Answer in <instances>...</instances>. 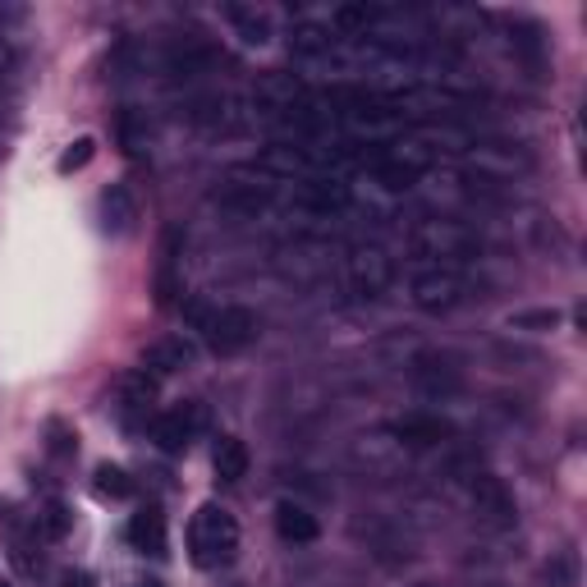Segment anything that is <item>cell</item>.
<instances>
[{
    "label": "cell",
    "instance_id": "cell-25",
    "mask_svg": "<svg viewBox=\"0 0 587 587\" xmlns=\"http://www.w3.org/2000/svg\"><path fill=\"white\" fill-rule=\"evenodd\" d=\"M51 437H56V441H51V450H56V454H74L78 437H64V431H60V427H51Z\"/></svg>",
    "mask_w": 587,
    "mask_h": 587
},
{
    "label": "cell",
    "instance_id": "cell-16",
    "mask_svg": "<svg viewBox=\"0 0 587 587\" xmlns=\"http://www.w3.org/2000/svg\"><path fill=\"white\" fill-rule=\"evenodd\" d=\"M138 221V207H134V198H129V188H106L101 193V225L111 230V234H124L129 225Z\"/></svg>",
    "mask_w": 587,
    "mask_h": 587
},
{
    "label": "cell",
    "instance_id": "cell-22",
    "mask_svg": "<svg viewBox=\"0 0 587 587\" xmlns=\"http://www.w3.org/2000/svg\"><path fill=\"white\" fill-rule=\"evenodd\" d=\"M331 24L344 28V33H363V37H367V28L381 24V10H377V5H340V10L331 14Z\"/></svg>",
    "mask_w": 587,
    "mask_h": 587
},
{
    "label": "cell",
    "instance_id": "cell-27",
    "mask_svg": "<svg viewBox=\"0 0 587 587\" xmlns=\"http://www.w3.org/2000/svg\"><path fill=\"white\" fill-rule=\"evenodd\" d=\"M0 587H10V583H0Z\"/></svg>",
    "mask_w": 587,
    "mask_h": 587
},
{
    "label": "cell",
    "instance_id": "cell-18",
    "mask_svg": "<svg viewBox=\"0 0 587 587\" xmlns=\"http://www.w3.org/2000/svg\"><path fill=\"white\" fill-rule=\"evenodd\" d=\"M120 143H124L129 157H143L147 143H151V124H147L143 111H134V106H129V111L120 115Z\"/></svg>",
    "mask_w": 587,
    "mask_h": 587
},
{
    "label": "cell",
    "instance_id": "cell-20",
    "mask_svg": "<svg viewBox=\"0 0 587 587\" xmlns=\"http://www.w3.org/2000/svg\"><path fill=\"white\" fill-rule=\"evenodd\" d=\"M93 491L106 496V500H129L134 496V477H129L124 468H115V464H101L93 473Z\"/></svg>",
    "mask_w": 587,
    "mask_h": 587
},
{
    "label": "cell",
    "instance_id": "cell-2",
    "mask_svg": "<svg viewBox=\"0 0 587 587\" xmlns=\"http://www.w3.org/2000/svg\"><path fill=\"white\" fill-rule=\"evenodd\" d=\"M188 317L198 321V331L207 335V344L216 354H239V350H248V344L257 340V317L248 308H239V303H230V308H203V303H193Z\"/></svg>",
    "mask_w": 587,
    "mask_h": 587
},
{
    "label": "cell",
    "instance_id": "cell-10",
    "mask_svg": "<svg viewBox=\"0 0 587 587\" xmlns=\"http://www.w3.org/2000/svg\"><path fill=\"white\" fill-rule=\"evenodd\" d=\"M211 64H216V47H211V41H203V37H184V41L170 47V70L184 74V78L207 74Z\"/></svg>",
    "mask_w": 587,
    "mask_h": 587
},
{
    "label": "cell",
    "instance_id": "cell-13",
    "mask_svg": "<svg viewBox=\"0 0 587 587\" xmlns=\"http://www.w3.org/2000/svg\"><path fill=\"white\" fill-rule=\"evenodd\" d=\"M120 404H124V413H151V404H157V377H151L147 367L124 372L120 377Z\"/></svg>",
    "mask_w": 587,
    "mask_h": 587
},
{
    "label": "cell",
    "instance_id": "cell-8",
    "mask_svg": "<svg viewBox=\"0 0 587 587\" xmlns=\"http://www.w3.org/2000/svg\"><path fill=\"white\" fill-rule=\"evenodd\" d=\"M193 358H198L193 340H184V335H166V340H157V344H147L143 367H147L151 377H166V372H184V367H193Z\"/></svg>",
    "mask_w": 587,
    "mask_h": 587
},
{
    "label": "cell",
    "instance_id": "cell-7",
    "mask_svg": "<svg viewBox=\"0 0 587 587\" xmlns=\"http://www.w3.org/2000/svg\"><path fill=\"white\" fill-rule=\"evenodd\" d=\"M395 437L408 450H431L450 441V423L437 418V413H404V418H395Z\"/></svg>",
    "mask_w": 587,
    "mask_h": 587
},
{
    "label": "cell",
    "instance_id": "cell-4",
    "mask_svg": "<svg viewBox=\"0 0 587 587\" xmlns=\"http://www.w3.org/2000/svg\"><path fill=\"white\" fill-rule=\"evenodd\" d=\"M460 298H464V280L454 267H427L413 276V303L423 313H450Z\"/></svg>",
    "mask_w": 587,
    "mask_h": 587
},
{
    "label": "cell",
    "instance_id": "cell-24",
    "mask_svg": "<svg viewBox=\"0 0 587 587\" xmlns=\"http://www.w3.org/2000/svg\"><path fill=\"white\" fill-rule=\"evenodd\" d=\"M555 321H560V313H555V308H541V313H518V317H510L514 331H537V326H555Z\"/></svg>",
    "mask_w": 587,
    "mask_h": 587
},
{
    "label": "cell",
    "instance_id": "cell-23",
    "mask_svg": "<svg viewBox=\"0 0 587 587\" xmlns=\"http://www.w3.org/2000/svg\"><path fill=\"white\" fill-rule=\"evenodd\" d=\"M93 157H97V143H93L88 134L74 138L70 147H64V157H60V175H74V170H83V166H88Z\"/></svg>",
    "mask_w": 587,
    "mask_h": 587
},
{
    "label": "cell",
    "instance_id": "cell-17",
    "mask_svg": "<svg viewBox=\"0 0 587 587\" xmlns=\"http://www.w3.org/2000/svg\"><path fill=\"white\" fill-rule=\"evenodd\" d=\"M225 14H230V24L239 28V37H244L248 47H262V41H267V33H271V19H267L262 10H253V5H230Z\"/></svg>",
    "mask_w": 587,
    "mask_h": 587
},
{
    "label": "cell",
    "instance_id": "cell-26",
    "mask_svg": "<svg viewBox=\"0 0 587 587\" xmlns=\"http://www.w3.org/2000/svg\"><path fill=\"white\" fill-rule=\"evenodd\" d=\"M134 587H166V583H161V578H138Z\"/></svg>",
    "mask_w": 587,
    "mask_h": 587
},
{
    "label": "cell",
    "instance_id": "cell-15",
    "mask_svg": "<svg viewBox=\"0 0 587 587\" xmlns=\"http://www.w3.org/2000/svg\"><path fill=\"white\" fill-rule=\"evenodd\" d=\"M211 468H216L221 482H239V477L248 473V445L239 437H221L216 450H211Z\"/></svg>",
    "mask_w": 587,
    "mask_h": 587
},
{
    "label": "cell",
    "instance_id": "cell-6",
    "mask_svg": "<svg viewBox=\"0 0 587 587\" xmlns=\"http://www.w3.org/2000/svg\"><path fill=\"white\" fill-rule=\"evenodd\" d=\"M473 505H477V514L491 518V524H500V528L514 524V496L491 473H477L473 477Z\"/></svg>",
    "mask_w": 587,
    "mask_h": 587
},
{
    "label": "cell",
    "instance_id": "cell-1",
    "mask_svg": "<svg viewBox=\"0 0 587 587\" xmlns=\"http://www.w3.org/2000/svg\"><path fill=\"white\" fill-rule=\"evenodd\" d=\"M239 551V524L221 505H203L188 524V555L198 570H221Z\"/></svg>",
    "mask_w": 587,
    "mask_h": 587
},
{
    "label": "cell",
    "instance_id": "cell-11",
    "mask_svg": "<svg viewBox=\"0 0 587 587\" xmlns=\"http://www.w3.org/2000/svg\"><path fill=\"white\" fill-rule=\"evenodd\" d=\"M290 51L294 56H308V60H321L335 51V37L326 24H317V19H298V24L290 28Z\"/></svg>",
    "mask_w": 587,
    "mask_h": 587
},
{
    "label": "cell",
    "instance_id": "cell-3",
    "mask_svg": "<svg viewBox=\"0 0 587 587\" xmlns=\"http://www.w3.org/2000/svg\"><path fill=\"white\" fill-rule=\"evenodd\" d=\"M203 423H207L203 404H175V408H166L151 418V441H157L166 454H184L193 441H198Z\"/></svg>",
    "mask_w": 587,
    "mask_h": 587
},
{
    "label": "cell",
    "instance_id": "cell-12",
    "mask_svg": "<svg viewBox=\"0 0 587 587\" xmlns=\"http://www.w3.org/2000/svg\"><path fill=\"white\" fill-rule=\"evenodd\" d=\"M276 533L285 541H294V547H308V541H317V518L303 505H294V500H280L276 505Z\"/></svg>",
    "mask_w": 587,
    "mask_h": 587
},
{
    "label": "cell",
    "instance_id": "cell-19",
    "mask_svg": "<svg viewBox=\"0 0 587 587\" xmlns=\"http://www.w3.org/2000/svg\"><path fill=\"white\" fill-rule=\"evenodd\" d=\"M175 262H180V230H170L166 234V253H161V280H157V298L161 303H175V294H180Z\"/></svg>",
    "mask_w": 587,
    "mask_h": 587
},
{
    "label": "cell",
    "instance_id": "cell-14",
    "mask_svg": "<svg viewBox=\"0 0 587 587\" xmlns=\"http://www.w3.org/2000/svg\"><path fill=\"white\" fill-rule=\"evenodd\" d=\"M413 381H418L427 395H441V390H454V386H460V372L450 367V358L423 354L418 363H413Z\"/></svg>",
    "mask_w": 587,
    "mask_h": 587
},
{
    "label": "cell",
    "instance_id": "cell-21",
    "mask_svg": "<svg viewBox=\"0 0 587 587\" xmlns=\"http://www.w3.org/2000/svg\"><path fill=\"white\" fill-rule=\"evenodd\" d=\"M74 528V514H70V505H60V500H47V505L37 510V533L47 537V541H60L64 533Z\"/></svg>",
    "mask_w": 587,
    "mask_h": 587
},
{
    "label": "cell",
    "instance_id": "cell-9",
    "mask_svg": "<svg viewBox=\"0 0 587 587\" xmlns=\"http://www.w3.org/2000/svg\"><path fill=\"white\" fill-rule=\"evenodd\" d=\"M129 541L143 555H166V514L157 505H143L134 518H129Z\"/></svg>",
    "mask_w": 587,
    "mask_h": 587
},
{
    "label": "cell",
    "instance_id": "cell-5",
    "mask_svg": "<svg viewBox=\"0 0 587 587\" xmlns=\"http://www.w3.org/2000/svg\"><path fill=\"white\" fill-rule=\"evenodd\" d=\"M350 285L354 294H367V298H377L386 285H390V257L381 248H354L350 253Z\"/></svg>",
    "mask_w": 587,
    "mask_h": 587
}]
</instances>
